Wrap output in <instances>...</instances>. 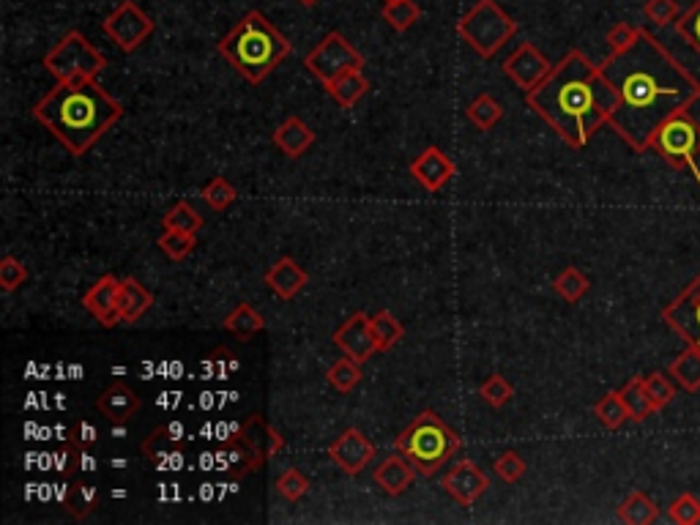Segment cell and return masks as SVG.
Segmentation results:
<instances>
[{"instance_id":"1","label":"cell","mask_w":700,"mask_h":525,"mask_svg":"<svg viewBox=\"0 0 700 525\" xmlns=\"http://www.w3.org/2000/svg\"><path fill=\"white\" fill-rule=\"evenodd\" d=\"M599 69L618 96L610 126L638 154L649 151L651 137L668 118L687 113L700 99L698 77L646 28L632 47L610 52Z\"/></svg>"},{"instance_id":"2","label":"cell","mask_w":700,"mask_h":525,"mask_svg":"<svg viewBox=\"0 0 700 525\" xmlns=\"http://www.w3.org/2000/svg\"><path fill=\"white\" fill-rule=\"evenodd\" d=\"M525 102L569 148H586L610 124L618 96L597 63L569 50L534 91L525 93Z\"/></svg>"},{"instance_id":"3","label":"cell","mask_w":700,"mask_h":525,"mask_svg":"<svg viewBox=\"0 0 700 525\" xmlns=\"http://www.w3.org/2000/svg\"><path fill=\"white\" fill-rule=\"evenodd\" d=\"M124 107L96 80L58 83L33 107V118L72 156H83L121 121Z\"/></svg>"},{"instance_id":"4","label":"cell","mask_w":700,"mask_h":525,"mask_svg":"<svg viewBox=\"0 0 700 525\" xmlns=\"http://www.w3.org/2000/svg\"><path fill=\"white\" fill-rule=\"evenodd\" d=\"M293 52V44L274 28L263 11H249L219 42V55L247 83L260 85Z\"/></svg>"},{"instance_id":"5","label":"cell","mask_w":700,"mask_h":525,"mask_svg":"<svg viewBox=\"0 0 700 525\" xmlns=\"http://www.w3.org/2000/svg\"><path fill=\"white\" fill-rule=\"evenodd\" d=\"M394 446L416 468V474L435 476L463 449V441L438 413L422 411L397 435Z\"/></svg>"},{"instance_id":"6","label":"cell","mask_w":700,"mask_h":525,"mask_svg":"<svg viewBox=\"0 0 700 525\" xmlns=\"http://www.w3.org/2000/svg\"><path fill=\"white\" fill-rule=\"evenodd\" d=\"M649 151L665 162L673 170L690 173L692 181L700 186V121L692 118V113H679L668 118L651 137Z\"/></svg>"},{"instance_id":"7","label":"cell","mask_w":700,"mask_h":525,"mask_svg":"<svg viewBox=\"0 0 700 525\" xmlns=\"http://www.w3.org/2000/svg\"><path fill=\"white\" fill-rule=\"evenodd\" d=\"M515 33L517 22L495 0H476L474 9L457 22V36L484 61H490Z\"/></svg>"},{"instance_id":"8","label":"cell","mask_w":700,"mask_h":525,"mask_svg":"<svg viewBox=\"0 0 700 525\" xmlns=\"http://www.w3.org/2000/svg\"><path fill=\"white\" fill-rule=\"evenodd\" d=\"M104 66H107V58L80 31H69L44 55V69L58 83L96 80V74L102 72Z\"/></svg>"},{"instance_id":"9","label":"cell","mask_w":700,"mask_h":525,"mask_svg":"<svg viewBox=\"0 0 700 525\" xmlns=\"http://www.w3.org/2000/svg\"><path fill=\"white\" fill-rule=\"evenodd\" d=\"M304 66L318 77L320 83L329 85L334 83L337 77H342V74L361 69V66H364V55H361L342 33L331 31L329 36L304 58Z\"/></svg>"},{"instance_id":"10","label":"cell","mask_w":700,"mask_h":525,"mask_svg":"<svg viewBox=\"0 0 700 525\" xmlns=\"http://www.w3.org/2000/svg\"><path fill=\"white\" fill-rule=\"evenodd\" d=\"M102 31L110 42H115V47L121 52H134L151 33H154V20H151L137 3L124 0L118 9L102 22Z\"/></svg>"},{"instance_id":"11","label":"cell","mask_w":700,"mask_h":525,"mask_svg":"<svg viewBox=\"0 0 700 525\" xmlns=\"http://www.w3.org/2000/svg\"><path fill=\"white\" fill-rule=\"evenodd\" d=\"M662 323L684 345L700 350V274L681 290L676 299L662 307Z\"/></svg>"},{"instance_id":"12","label":"cell","mask_w":700,"mask_h":525,"mask_svg":"<svg viewBox=\"0 0 700 525\" xmlns=\"http://www.w3.org/2000/svg\"><path fill=\"white\" fill-rule=\"evenodd\" d=\"M550 72H553V63L547 61L545 55L539 52V47L531 42L520 44L504 61V74L525 93L534 91Z\"/></svg>"},{"instance_id":"13","label":"cell","mask_w":700,"mask_h":525,"mask_svg":"<svg viewBox=\"0 0 700 525\" xmlns=\"http://www.w3.org/2000/svg\"><path fill=\"white\" fill-rule=\"evenodd\" d=\"M441 487L460 506H474L490 487V479L474 460H460L441 476Z\"/></svg>"},{"instance_id":"14","label":"cell","mask_w":700,"mask_h":525,"mask_svg":"<svg viewBox=\"0 0 700 525\" xmlns=\"http://www.w3.org/2000/svg\"><path fill=\"white\" fill-rule=\"evenodd\" d=\"M329 457H331V463L340 465L345 474L359 476L361 471L372 463V457H375V443L361 433V430L350 427V430H345L337 441L331 443Z\"/></svg>"},{"instance_id":"15","label":"cell","mask_w":700,"mask_h":525,"mask_svg":"<svg viewBox=\"0 0 700 525\" xmlns=\"http://www.w3.org/2000/svg\"><path fill=\"white\" fill-rule=\"evenodd\" d=\"M334 345H337L345 356L359 361V364H364V361L370 359L372 353H381L378 345H375V337H372V326L367 312H353V315L342 323L340 329L334 331Z\"/></svg>"},{"instance_id":"16","label":"cell","mask_w":700,"mask_h":525,"mask_svg":"<svg viewBox=\"0 0 700 525\" xmlns=\"http://www.w3.org/2000/svg\"><path fill=\"white\" fill-rule=\"evenodd\" d=\"M118 296H121V279L113 274H104L93 282L88 293L83 296V307L91 312L93 318L99 320L102 326L113 329L121 320V309H118Z\"/></svg>"},{"instance_id":"17","label":"cell","mask_w":700,"mask_h":525,"mask_svg":"<svg viewBox=\"0 0 700 525\" xmlns=\"http://www.w3.org/2000/svg\"><path fill=\"white\" fill-rule=\"evenodd\" d=\"M241 443L247 446L249 471L260 468V465L266 463V460H271V457L285 446L282 435H279L271 424L263 422L260 416H252V419L241 427Z\"/></svg>"},{"instance_id":"18","label":"cell","mask_w":700,"mask_h":525,"mask_svg":"<svg viewBox=\"0 0 700 525\" xmlns=\"http://www.w3.org/2000/svg\"><path fill=\"white\" fill-rule=\"evenodd\" d=\"M143 408V400L140 394L129 389L124 381L110 383L99 397H96V411L102 413L107 422L113 424H126L132 422L134 416Z\"/></svg>"},{"instance_id":"19","label":"cell","mask_w":700,"mask_h":525,"mask_svg":"<svg viewBox=\"0 0 700 525\" xmlns=\"http://www.w3.org/2000/svg\"><path fill=\"white\" fill-rule=\"evenodd\" d=\"M454 162L449 156L443 154L438 145H430L424 148L422 154L416 156L411 162V175L419 181V184L427 189V192H438L443 186L449 184V178L454 175Z\"/></svg>"},{"instance_id":"20","label":"cell","mask_w":700,"mask_h":525,"mask_svg":"<svg viewBox=\"0 0 700 525\" xmlns=\"http://www.w3.org/2000/svg\"><path fill=\"white\" fill-rule=\"evenodd\" d=\"M263 282H266L268 288L277 293L279 299L290 301V299H296L301 290L307 288L309 274L293 258H282V260H277L274 266L268 268Z\"/></svg>"},{"instance_id":"21","label":"cell","mask_w":700,"mask_h":525,"mask_svg":"<svg viewBox=\"0 0 700 525\" xmlns=\"http://www.w3.org/2000/svg\"><path fill=\"white\" fill-rule=\"evenodd\" d=\"M315 140H318V134L312 132L296 115H290L288 121L279 124L277 132H274V145L290 159H299V156L307 154L309 148L315 145Z\"/></svg>"},{"instance_id":"22","label":"cell","mask_w":700,"mask_h":525,"mask_svg":"<svg viewBox=\"0 0 700 525\" xmlns=\"http://www.w3.org/2000/svg\"><path fill=\"white\" fill-rule=\"evenodd\" d=\"M413 479H416V468H413L402 454H392V457H386L381 465H378V471H375V484L381 487L386 495H402L408 487L413 484Z\"/></svg>"},{"instance_id":"23","label":"cell","mask_w":700,"mask_h":525,"mask_svg":"<svg viewBox=\"0 0 700 525\" xmlns=\"http://www.w3.org/2000/svg\"><path fill=\"white\" fill-rule=\"evenodd\" d=\"M154 307V296L145 288L140 279L126 277L121 279V296H118V309L124 323H137L148 315V309Z\"/></svg>"},{"instance_id":"24","label":"cell","mask_w":700,"mask_h":525,"mask_svg":"<svg viewBox=\"0 0 700 525\" xmlns=\"http://www.w3.org/2000/svg\"><path fill=\"white\" fill-rule=\"evenodd\" d=\"M222 329L230 331L233 337L241 342H249L252 337H258L260 331L266 329V320L252 304H238L236 309H230V315L222 320Z\"/></svg>"},{"instance_id":"25","label":"cell","mask_w":700,"mask_h":525,"mask_svg":"<svg viewBox=\"0 0 700 525\" xmlns=\"http://www.w3.org/2000/svg\"><path fill=\"white\" fill-rule=\"evenodd\" d=\"M618 520L627 525H651L659 520V506L651 495L629 493L621 504H618Z\"/></svg>"},{"instance_id":"26","label":"cell","mask_w":700,"mask_h":525,"mask_svg":"<svg viewBox=\"0 0 700 525\" xmlns=\"http://www.w3.org/2000/svg\"><path fill=\"white\" fill-rule=\"evenodd\" d=\"M326 91H329L331 99L340 104V107L350 110V107H356V104L364 99V93L370 91V83L364 80L361 69H356V72L342 74V77H337L334 83L326 85Z\"/></svg>"},{"instance_id":"27","label":"cell","mask_w":700,"mask_h":525,"mask_svg":"<svg viewBox=\"0 0 700 525\" xmlns=\"http://www.w3.org/2000/svg\"><path fill=\"white\" fill-rule=\"evenodd\" d=\"M668 372L673 375V381L679 383V389L690 394L700 392V350L687 345V350H681L679 356L670 361Z\"/></svg>"},{"instance_id":"28","label":"cell","mask_w":700,"mask_h":525,"mask_svg":"<svg viewBox=\"0 0 700 525\" xmlns=\"http://www.w3.org/2000/svg\"><path fill=\"white\" fill-rule=\"evenodd\" d=\"M618 394H621V400H624V405H627L632 422H646V419H651L654 413H659L657 405L651 402L649 392H646V383H643V378H629V381L618 389Z\"/></svg>"},{"instance_id":"29","label":"cell","mask_w":700,"mask_h":525,"mask_svg":"<svg viewBox=\"0 0 700 525\" xmlns=\"http://www.w3.org/2000/svg\"><path fill=\"white\" fill-rule=\"evenodd\" d=\"M181 449H184V441L175 435L173 424L154 430V433L145 438L143 446H140V452H143V457H148V460H173Z\"/></svg>"},{"instance_id":"30","label":"cell","mask_w":700,"mask_h":525,"mask_svg":"<svg viewBox=\"0 0 700 525\" xmlns=\"http://www.w3.org/2000/svg\"><path fill=\"white\" fill-rule=\"evenodd\" d=\"M594 416H597V422L602 424L605 430H621L624 424L632 422L627 405H624V400H621V394L618 392L605 394V397L594 405Z\"/></svg>"},{"instance_id":"31","label":"cell","mask_w":700,"mask_h":525,"mask_svg":"<svg viewBox=\"0 0 700 525\" xmlns=\"http://www.w3.org/2000/svg\"><path fill=\"white\" fill-rule=\"evenodd\" d=\"M465 115H468V121L474 126H479L482 132H490V129L504 118V107L495 102L490 93H479L474 102L465 107Z\"/></svg>"},{"instance_id":"32","label":"cell","mask_w":700,"mask_h":525,"mask_svg":"<svg viewBox=\"0 0 700 525\" xmlns=\"http://www.w3.org/2000/svg\"><path fill=\"white\" fill-rule=\"evenodd\" d=\"M370 326H372V337H375V345H378V350H389L394 348L397 342L405 337V326H402L400 320L394 318L392 312H386V309H381V312H375L370 318Z\"/></svg>"},{"instance_id":"33","label":"cell","mask_w":700,"mask_h":525,"mask_svg":"<svg viewBox=\"0 0 700 525\" xmlns=\"http://www.w3.org/2000/svg\"><path fill=\"white\" fill-rule=\"evenodd\" d=\"M553 290H556L558 296L567 301V304H577V301L583 299L588 290H591V279H588L580 268L567 266L553 279Z\"/></svg>"},{"instance_id":"34","label":"cell","mask_w":700,"mask_h":525,"mask_svg":"<svg viewBox=\"0 0 700 525\" xmlns=\"http://www.w3.org/2000/svg\"><path fill=\"white\" fill-rule=\"evenodd\" d=\"M419 17H422V9H419L416 0H397V3H386L383 6V20L397 33L411 31Z\"/></svg>"},{"instance_id":"35","label":"cell","mask_w":700,"mask_h":525,"mask_svg":"<svg viewBox=\"0 0 700 525\" xmlns=\"http://www.w3.org/2000/svg\"><path fill=\"white\" fill-rule=\"evenodd\" d=\"M643 383H646V392H649L651 402L657 405V411L668 408L670 402L679 397V383L673 381L670 372H649Z\"/></svg>"},{"instance_id":"36","label":"cell","mask_w":700,"mask_h":525,"mask_svg":"<svg viewBox=\"0 0 700 525\" xmlns=\"http://www.w3.org/2000/svg\"><path fill=\"white\" fill-rule=\"evenodd\" d=\"M361 378H364L361 364L356 359H350V356H342L340 361H334L329 367V383L342 394L353 392L361 383Z\"/></svg>"},{"instance_id":"37","label":"cell","mask_w":700,"mask_h":525,"mask_svg":"<svg viewBox=\"0 0 700 525\" xmlns=\"http://www.w3.org/2000/svg\"><path fill=\"white\" fill-rule=\"evenodd\" d=\"M162 225H165L167 230H184V233L197 236V233H200V227H203V217H200V214H197L195 208L189 206L186 200H178V203H175V206L165 214Z\"/></svg>"},{"instance_id":"38","label":"cell","mask_w":700,"mask_h":525,"mask_svg":"<svg viewBox=\"0 0 700 525\" xmlns=\"http://www.w3.org/2000/svg\"><path fill=\"white\" fill-rule=\"evenodd\" d=\"M200 197L206 200L211 211H217V214H222V211H227V208L236 203V189H233V184H230L227 178L217 175V178H211V181H208V184L203 186V192H200Z\"/></svg>"},{"instance_id":"39","label":"cell","mask_w":700,"mask_h":525,"mask_svg":"<svg viewBox=\"0 0 700 525\" xmlns=\"http://www.w3.org/2000/svg\"><path fill=\"white\" fill-rule=\"evenodd\" d=\"M197 244V236H192V233H184V230H167L159 236V241H156V247L165 252L170 260H184L189 258V252L195 249Z\"/></svg>"},{"instance_id":"40","label":"cell","mask_w":700,"mask_h":525,"mask_svg":"<svg viewBox=\"0 0 700 525\" xmlns=\"http://www.w3.org/2000/svg\"><path fill=\"white\" fill-rule=\"evenodd\" d=\"M99 506V490L93 484H74L72 490L66 493V509L72 512L77 520L88 517Z\"/></svg>"},{"instance_id":"41","label":"cell","mask_w":700,"mask_h":525,"mask_svg":"<svg viewBox=\"0 0 700 525\" xmlns=\"http://www.w3.org/2000/svg\"><path fill=\"white\" fill-rule=\"evenodd\" d=\"M668 517L676 525H698L700 523V498L692 493L676 495L668 506Z\"/></svg>"},{"instance_id":"42","label":"cell","mask_w":700,"mask_h":525,"mask_svg":"<svg viewBox=\"0 0 700 525\" xmlns=\"http://www.w3.org/2000/svg\"><path fill=\"white\" fill-rule=\"evenodd\" d=\"M479 397H482L487 405H493V408H504L506 402L515 397V386L506 381L504 375H490V378L479 386Z\"/></svg>"},{"instance_id":"43","label":"cell","mask_w":700,"mask_h":525,"mask_svg":"<svg viewBox=\"0 0 700 525\" xmlns=\"http://www.w3.org/2000/svg\"><path fill=\"white\" fill-rule=\"evenodd\" d=\"M676 33L687 42V47L700 55V0L690 3L687 11H681V17L676 20Z\"/></svg>"},{"instance_id":"44","label":"cell","mask_w":700,"mask_h":525,"mask_svg":"<svg viewBox=\"0 0 700 525\" xmlns=\"http://www.w3.org/2000/svg\"><path fill=\"white\" fill-rule=\"evenodd\" d=\"M643 14H646V20H649L651 25L665 28V25H673V22L679 20L681 6L679 0H646V3H643Z\"/></svg>"},{"instance_id":"45","label":"cell","mask_w":700,"mask_h":525,"mask_svg":"<svg viewBox=\"0 0 700 525\" xmlns=\"http://www.w3.org/2000/svg\"><path fill=\"white\" fill-rule=\"evenodd\" d=\"M25 282H28V268H25L22 260H17L14 255H6V258L0 260V288L6 290V293H14Z\"/></svg>"},{"instance_id":"46","label":"cell","mask_w":700,"mask_h":525,"mask_svg":"<svg viewBox=\"0 0 700 525\" xmlns=\"http://www.w3.org/2000/svg\"><path fill=\"white\" fill-rule=\"evenodd\" d=\"M309 490V479L301 474L299 468H288L285 474L277 476V493L285 501H301Z\"/></svg>"},{"instance_id":"47","label":"cell","mask_w":700,"mask_h":525,"mask_svg":"<svg viewBox=\"0 0 700 525\" xmlns=\"http://www.w3.org/2000/svg\"><path fill=\"white\" fill-rule=\"evenodd\" d=\"M493 471H495V476L501 479V482L515 484L523 479L525 471H528V465H525V460L517 452H504L493 463Z\"/></svg>"},{"instance_id":"48","label":"cell","mask_w":700,"mask_h":525,"mask_svg":"<svg viewBox=\"0 0 700 525\" xmlns=\"http://www.w3.org/2000/svg\"><path fill=\"white\" fill-rule=\"evenodd\" d=\"M640 33H643V28H635V25H629V22H616L608 31V36H605V42H608L610 52L627 50V47H632V44L638 42Z\"/></svg>"},{"instance_id":"49","label":"cell","mask_w":700,"mask_h":525,"mask_svg":"<svg viewBox=\"0 0 700 525\" xmlns=\"http://www.w3.org/2000/svg\"><path fill=\"white\" fill-rule=\"evenodd\" d=\"M96 438H99V433H96V427L80 424V438H74V441L80 443V446H93V443H96Z\"/></svg>"},{"instance_id":"50","label":"cell","mask_w":700,"mask_h":525,"mask_svg":"<svg viewBox=\"0 0 700 525\" xmlns=\"http://www.w3.org/2000/svg\"><path fill=\"white\" fill-rule=\"evenodd\" d=\"M301 6H307V9H312V6H318L320 0H299Z\"/></svg>"},{"instance_id":"51","label":"cell","mask_w":700,"mask_h":525,"mask_svg":"<svg viewBox=\"0 0 700 525\" xmlns=\"http://www.w3.org/2000/svg\"><path fill=\"white\" fill-rule=\"evenodd\" d=\"M383 3H397V0H383Z\"/></svg>"}]
</instances>
